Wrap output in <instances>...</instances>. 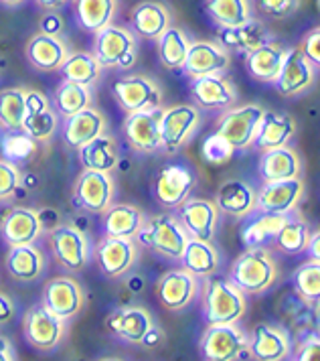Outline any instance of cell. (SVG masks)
<instances>
[{
	"instance_id": "cell-1",
	"label": "cell",
	"mask_w": 320,
	"mask_h": 361,
	"mask_svg": "<svg viewBox=\"0 0 320 361\" xmlns=\"http://www.w3.org/2000/svg\"><path fill=\"white\" fill-rule=\"evenodd\" d=\"M243 295H261L270 290L278 280V264L273 262L270 250L245 247V252L233 262L229 276Z\"/></svg>"
},
{
	"instance_id": "cell-2",
	"label": "cell",
	"mask_w": 320,
	"mask_h": 361,
	"mask_svg": "<svg viewBox=\"0 0 320 361\" xmlns=\"http://www.w3.org/2000/svg\"><path fill=\"white\" fill-rule=\"evenodd\" d=\"M247 311V300L240 288L225 276L211 274L203 282V317L209 325L238 323Z\"/></svg>"
},
{
	"instance_id": "cell-3",
	"label": "cell",
	"mask_w": 320,
	"mask_h": 361,
	"mask_svg": "<svg viewBox=\"0 0 320 361\" xmlns=\"http://www.w3.org/2000/svg\"><path fill=\"white\" fill-rule=\"evenodd\" d=\"M136 244H142L148 250L160 254L168 260H180L185 246L189 242V233L175 214H159L144 219V226L136 233Z\"/></svg>"
},
{
	"instance_id": "cell-4",
	"label": "cell",
	"mask_w": 320,
	"mask_h": 361,
	"mask_svg": "<svg viewBox=\"0 0 320 361\" xmlns=\"http://www.w3.org/2000/svg\"><path fill=\"white\" fill-rule=\"evenodd\" d=\"M94 41V57L101 67L110 69H132L138 59V45L134 33L120 27V25H108L101 31H97Z\"/></svg>"
},
{
	"instance_id": "cell-5",
	"label": "cell",
	"mask_w": 320,
	"mask_h": 361,
	"mask_svg": "<svg viewBox=\"0 0 320 361\" xmlns=\"http://www.w3.org/2000/svg\"><path fill=\"white\" fill-rule=\"evenodd\" d=\"M49 246L55 260L69 272H81L92 262V242L75 226H57L49 233Z\"/></svg>"
},
{
	"instance_id": "cell-6",
	"label": "cell",
	"mask_w": 320,
	"mask_h": 361,
	"mask_svg": "<svg viewBox=\"0 0 320 361\" xmlns=\"http://www.w3.org/2000/svg\"><path fill=\"white\" fill-rule=\"evenodd\" d=\"M201 126V112L191 104H176L160 112V140L166 152H178L189 145Z\"/></svg>"
},
{
	"instance_id": "cell-7",
	"label": "cell",
	"mask_w": 320,
	"mask_h": 361,
	"mask_svg": "<svg viewBox=\"0 0 320 361\" xmlns=\"http://www.w3.org/2000/svg\"><path fill=\"white\" fill-rule=\"evenodd\" d=\"M195 185H197V173L191 164L168 163L156 173L152 180V191L162 207L175 209L185 199L191 197Z\"/></svg>"
},
{
	"instance_id": "cell-8",
	"label": "cell",
	"mask_w": 320,
	"mask_h": 361,
	"mask_svg": "<svg viewBox=\"0 0 320 361\" xmlns=\"http://www.w3.org/2000/svg\"><path fill=\"white\" fill-rule=\"evenodd\" d=\"M199 351L209 361H235L247 353V335L238 323L209 325L201 337Z\"/></svg>"
},
{
	"instance_id": "cell-9",
	"label": "cell",
	"mask_w": 320,
	"mask_h": 361,
	"mask_svg": "<svg viewBox=\"0 0 320 361\" xmlns=\"http://www.w3.org/2000/svg\"><path fill=\"white\" fill-rule=\"evenodd\" d=\"M112 94L122 110L132 112H146L162 108V90L152 78L148 75H128L112 83Z\"/></svg>"
},
{
	"instance_id": "cell-10",
	"label": "cell",
	"mask_w": 320,
	"mask_h": 361,
	"mask_svg": "<svg viewBox=\"0 0 320 361\" xmlns=\"http://www.w3.org/2000/svg\"><path fill=\"white\" fill-rule=\"evenodd\" d=\"M264 112L266 110L259 104H245V106H238V108L231 106L219 118L217 132L235 150H245L254 145V136H256Z\"/></svg>"
},
{
	"instance_id": "cell-11",
	"label": "cell",
	"mask_w": 320,
	"mask_h": 361,
	"mask_svg": "<svg viewBox=\"0 0 320 361\" xmlns=\"http://www.w3.org/2000/svg\"><path fill=\"white\" fill-rule=\"evenodd\" d=\"M116 183L110 173L83 169L73 185V199L81 209L90 214H104L113 203Z\"/></svg>"
},
{
	"instance_id": "cell-12",
	"label": "cell",
	"mask_w": 320,
	"mask_h": 361,
	"mask_svg": "<svg viewBox=\"0 0 320 361\" xmlns=\"http://www.w3.org/2000/svg\"><path fill=\"white\" fill-rule=\"evenodd\" d=\"M23 333L31 347L39 349V351H51L63 341L67 325L63 319L47 311L43 305H35L25 312Z\"/></svg>"
},
{
	"instance_id": "cell-13",
	"label": "cell",
	"mask_w": 320,
	"mask_h": 361,
	"mask_svg": "<svg viewBox=\"0 0 320 361\" xmlns=\"http://www.w3.org/2000/svg\"><path fill=\"white\" fill-rule=\"evenodd\" d=\"M92 260H96L104 276L120 279L138 262V244L130 238L104 235L92 252Z\"/></svg>"
},
{
	"instance_id": "cell-14",
	"label": "cell",
	"mask_w": 320,
	"mask_h": 361,
	"mask_svg": "<svg viewBox=\"0 0 320 361\" xmlns=\"http://www.w3.org/2000/svg\"><path fill=\"white\" fill-rule=\"evenodd\" d=\"M41 305L67 323V321L75 319L83 309L85 293H83L81 284L75 279L57 276V279L49 280L47 284L43 286Z\"/></svg>"
},
{
	"instance_id": "cell-15",
	"label": "cell",
	"mask_w": 320,
	"mask_h": 361,
	"mask_svg": "<svg viewBox=\"0 0 320 361\" xmlns=\"http://www.w3.org/2000/svg\"><path fill=\"white\" fill-rule=\"evenodd\" d=\"M302 195H304L302 177L270 180V183H264L261 189L256 191V209L264 214L286 215L298 209Z\"/></svg>"
},
{
	"instance_id": "cell-16",
	"label": "cell",
	"mask_w": 320,
	"mask_h": 361,
	"mask_svg": "<svg viewBox=\"0 0 320 361\" xmlns=\"http://www.w3.org/2000/svg\"><path fill=\"white\" fill-rule=\"evenodd\" d=\"M175 215L183 224L189 238L211 242L217 233L219 224V209L215 201L209 199H185L178 207H175Z\"/></svg>"
},
{
	"instance_id": "cell-17",
	"label": "cell",
	"mask_w": 320,
	"mask_h": 361,
	"mask_svg": "<svg viewBox=\"0 0 320 361\" xmlns=\"http://www.w3.org/2000/svg\"><path fill=\"white\" fill-rule=\"evenodd\" d=\"M25 104L27 118L23 122V130L37 142H51L61 126L51 99L39 90H25Z\"/></svg>"
},
{
	"instance_id": "cell-18",
	"label": "cell",
	"mask_w": 320,
	"mask_h": 361,
	"mask_svg": "<svg viewBox=\"0 0 320 361\" xmlns=\"http://www.w3.org/2000/svg\"><path fill=\"white\" fill-rule=\"evenodd\" d=\"M231 67V55L221 43L215 41H191L183 71L187 78L201 75H225Z\"/></svg>"
},
{
	"instance_id": "cell-19",
	"label": "cell",
	"mask_w": 320,
	"mask_h": 361,
	"mask_svg": "<svg viewBox=\"0 0 320 361\" xmlns=\"http://www.w3.org/2000/svg\"><path fill=\"white\" fill-rule=\"evenodd\" d=\"M199 293V279L187 268H173L160 276L156 296L166 311H183Z\"/></svg>"
},
{
	"instance_id": "cell-20",
	"label": "cell",
	"mask_w": 320,
	"mask_h": 361,
	"mask_svg": "<svg viewBox=\"0 0 320 361\" xmlns=\"http://www.w3.org/2000/svg\"><path fill=\"white\" fill-rule=\"evenodd\" d=\"M0 235L8 246L35 244L43 235V217L31 207H8L0 217Z\"/></svg>"
},
{
	"instance_id": "cell-21",
	"label": "cell",
	"mask_w": 320,
	"mask_h": 361,
	"mask_svg": "<svg viewBox=\"0 0 320 361\" xmlns=\"http://www.w3.org/2000/svg\"><path fill=\"white\" fill-rule=\"evenodd\" d=\"M160 112L156 110H146V112H132L124 120V138L136 152H156L162 148L160 140Z\"/></svg>"
},
{
	"instance_id": "cell-22",
	"label": "cell",
	"mask_w": 320,
	"mask_h": 361,
	"mask_svg": "<svg viewBox=\"0 0 320 361\" xmlns=\"http://www.w3.org/2000/svg\"><path fill=\"white\" fill-rule=\"evenodd\" d=\"M316 69L319 67L312 66L304 55L300 53L298 47H290L286 61H284L282 71H280V75L273 82V85L278 87V92L284 98L300 96V94H304V92H308L314 85Z\"/></svg>"
},
{
	"instance_id": "cell-23",
	"label": "cell",
	"mask_w": 320,
	"mask_h": 361,
	"mask_svg": "<svg viewBox=\"0 0 320 361\" xmlns=\"http://www.w3.org/2000/svg\"><path fill=\"white\" fill-rule=\"evenodd\" d=\"M191 96L201 110H227L235 106L238 90L225 75H201L191 80Z\"/></svg>"
},
{
	"instance_id": "cell-24",
	"label": "cell",
	"mask_w": 320,
	"mask_h": 361,
	"mask_svg": "<svg viewBox=\"0 0 320 361\" xmlns=\"http://www.w3.org/2000/svg\"><path fill=\"white\" fill-rule=\"evenodd\" d=\"M247 353L259 361L288 360L292 353L288 333L282 327L259 323L252 335H247Z\"/></svg>"
},
{
	"instance_id": "cell-25",
	"label": "cell",
	"mask_w": 320,
	"mask_h": 361,
	"mask_svg": "<svg viewBox=\"0 0 320 361\" xmlns=\"http://www.w3.org/2000/svg\"><path fill=\"white\" fill-rule=\"evenodd\" d=\"M288 49L284 43L268 39L264 41L259 47L245 53V67L250 71V75L261 83H273L278 80L282 66L286 61Z\"/></svg>"
},
{
	"instance_id": "cell-26",
	"label": "cell",
	"mask_w": 320,
	"mask_h": 361,
	"mask_svg": "<svg viewBox=\"0 0 320 361\" xmlns=\"http://www.w3.org/2000/svg\"><path fill=\"white\" fill-rule=\"evenodd\" d=\"M154 325L150 312L142 307H120L108 317L106 327L116 339L132 345H140L146 333Z\"/></svg>"
},
{
	"instance_id": "cell-27",
	"label": "cell",
	"mask_w": 320,
	"mask_h": 361,
	"mask_svg": "<svg viewBox=\"0 0 320 361\" xmlns=\"http://www.w3.org/2000/svg\"><path fill=\"white\" fill-rule=\"evenodd\" d=\"M108 132V120L96 108H85L78 114L63 118V126H61V138L69 148L83 147L85 142L94 140L96 136Z\"/></svg>"
},
{
	"instance_id": "cell-28",
	"label": "cell",
	"mask_w": 320,
	"mask_h": 361,
	"mask_svg": "<svg viewBox=\"0 0 320 361\" xmlns=\"http://www.w3.org/2000/svg\"><path fill=\"white\" fill-rule=\"evenodd\" d=\"M27 61L39 71H59L69 55L67 43L59 35L37 33L27 43Z\"/></svg>"
},
{
	"instance_id": "cell-29",
	"label": "cell",
	"mask_w": 320,
	"mask_h": 361,
	"mask_svg": "<svg viewBox=\"0 0 320 361\" xmlns=\"http://www.w3.org/2000/svg\"><path fill=\"white\" fill-rule=\"evenodd\" d=\"M219 214H227L235 219H243L256 209V189L241 179H229L221 183L215 201Z\"/></svg>"
},
{
	"instance_id": "cell-30",
	"label": "cell",
	"mask_w": 320,
	"mask_h": 361,
	"mask_svg": "<svg viewBox=\"0 0 320 361\" xmlns=\"http://www.w3.org/2000/svg\"><path fill=\"white\" fill-rule=\"evenodd\" d=\"M146 215L130 203H112L101 214V230L104 235L112 238H130L134 240L140 228L144 226Z\"/></svg>"
},
{
	"instance_id": "cell-31",
	"label": "cell",
	"mask_w": 320,
	"mask_h": 361,
	"mask_svg": "<svg viewBox=\"0 0 320 361\" xmlns=\"http://www.w3.org/2000/svg\"><path fill=\"white\" fill-rule=\"evenodd\" d=\"M296 134V122L288 114H278V112H264L261 122L257 126L256 136H254V145L264 150L270 148L288 147L292 136Z\"/></svg>"
},
{
	"instance_id": "cell-32",
	"label": "cell",
	"mask_w": 320,
	"mask_h": 361,
	"mask_svg": "<svg viewBox=\"0 0 320 361\" xmlns=\"http://www.w3.org/2000/svg\"><path fill=\"white\" fill-rule=\"evenodd\" d=\"M257 171H259V177L264 183L292 179V177H300L302 161L288 147L270 148V150H264L259 164H257Z\"/></svg>"
},
{
	"instance_id": "cell-33",
	"label": "cell",
	"mask_w": 320,
	"mask_h": 361,
	"mask_svg": "<svg viewBox=\"0 0 320 361\" xmlns=\"http://www.w3.org/2000/svg\"><path fill=\"white\" fill-rule=\"evenodd\" d=\"M4 266L11 279L18 282H35L45 270V256L35 244L25 246H11Z\"/></svg>"
},
{
	"instance_id": "cell-34",
	"label": "cell",
	"mask_w": 320,
	"mask_h": 361,
	"mask_svg": "<svg viewBox=\"0 0 320 361\" xmlns=\"http://www.w3.org/2000/svg\"><path fill=\"white\" fill-rule=\"evenodd\" d=\"M80 161L83 169H94V171H104V173H113L120 166V148L116 138L108 132L96 136L94 140L85 142L83 147L78 148Z\"/></svg>"
},
{
	"instance_id": "cell-35",
	"label": "cell",
	"mask_w": 320,
	"mask_h": 361,
	"mask_svg": "<svg viewBox=\"0 0 320 361\" xmlns=\"http://www.w3.org/2000/svg\"><path fill=\"white\" fill-rule=\"evenodd\" d=\"M171 23H173L171 11L162 2H154V0L140 2L132 13V25L136 35L150 41H156L171 27Z\"/></svg>"
},
{
	"instance_id": "cell-36",
	"label": "cell",
	"mask_w": 320,
	"mask_h": 361,
	"mask_svg": "<svg viewBox=\"0 0 320 361\" xmlns=\"http://www.w3.org/2000/svg\"><path fill=\"white\" fill-rule=\"evenodd\" d=\"M286 215L264 214V212H257V209L245 215L243 217L245 224L241 226V242H243V246L266 247L268 242H273V238H276L278 230L282 228Z\"/></svg>"
},
{
	"instance_id": "cell-37",
	"label": "cell",
	"mask_w": 320,
	"mask_h": 361,
	"mask_svg": "<svg viewBox=\"0 0 320 361\" xmlns=\"http://www.w3.org/2000/svg\"><path fill=\"white\" fill-rule=\"evenodd\" d=\"M268 39H270V33L266 31L264 23H259L254 17L238 25V27H227V29L219 31V43L223 47L240 51L243 55L259 47Z\"/></svg>"
},
{
	"instance_id": "cell-38",
	"label": "cell",
	"mask_w": 320,
	"mask_h": 361,
	"mask_svg": "<svg viewBox=\"0 0 320 361\" xmlns=\"http://www.w3.org/2000/svg\"><path fill=\"white\" fill-rule=\"evenodd\" d=\"M180 264L197 279H207L211 274H217L221 266V258H219V252L211 246V242L189 238L185 252L180 256Z\"/></svg>"
},
{
	"instance_id": "cell-39",
	"label": "cell",
	"mask_w": 320,
	"mask_h": 361,
	"mask_svg": "<svg viewBox=\"0 0 320 361\" xmlns=\"http://www.w3.org/2000/svg\"><path fill=\"white\" fill-rule=\"evenodd\" d=\"M118 0H73V15L83 31L97 33L113 20Z\"/></svg>"
},
{
	"instance_id": "cell-40",
	"label": "cell",
	"mask_w": 320,
	"mask_h": 361,
	"mask_svg": "<svg viewBox=\"0 0 320 361\" xmlns=\"http://www.w3.org/2000/svg\"><path fill=\"white\" fill-rule=\"evenodd\" d=\"M308 240H310V228H308L304 217L298 214V209H294L286 215L282 228L273 238V244L280 252H284L288 256H298V254L306 252Z\"/></svg>"
},
{
	"instance_id": "cell-41",
	"label": "cell",
	"mask_w": 320,
	"mask_h": 361,
	"mask_svg": "<svg viewBox=\"0 0 320 361\" xmlns=\"http://www.w3.org/2000/svg\"><path fill=\"white\" fill-rule=\"evenodd\" d=\"M101 69L94 53H85V51H78V53H69L63 66L59 67L63 82L80 83L85 87H94L101 75Z\"/></svg>"
},
{
	"instance_id": "cell-42",
	"label": "cell",
	"mask_w": 320,
	"mask_h": 361,
	"mask_svg": "<svg viewBox=\"0 0 320 361\" xmlns=\"http://www.w3.org/2000/svg\"><path fill=\"white\" fill-rule=\"evenodd\" d=\"M94 102L92 96V87H85L80 83L63 82L57 90L55 96L51 99L55 112L59 114V118H69V116L78 114L81 110L90 108Z\"/></svg>"
},
{
	"instance_id": "cell-43",
	"label": "cell",
	"mask_w": 320,
	"mask_h": 361,
	"mask_svg": "<svg viewBox=\"0 0 320 361\" xmlns=\"http://www.w3.org/2000/svg\"><path fill=\"white\" fill-rule=\"evenodd\" d=\"M205 13L219 27H238L252 18L250 0H205Z\"/></svg>"
},
{
	"instance_id": "cell-44",
	"label": "cell",
	"mask_w": 320,
	"mask_h": 361,
	"mask_svg": "<svg viewBox=\"0 0 320 361\" xmlns=\"http://www.w3.org/2000/svg\"><path fill=\"white\" fill-rule=\"evenodd\" d=\"M37 150H39V142L32 140L23 128L0 130V152L4 161L18 166L20 163H29L31 159H35Z\"/></svg>"
},
{
	"instance_id": "cell-45",
	"label": "cell",
	"mask_w": 320,
	"mask_h": 361,
	"mask_svg": "<svg viewBox=\"0 0 320 361\" xmlns=\"http://www.w3.org/2000/svg\"><path fill=\"white\" fill-rule=\"evenodd\" d=\"M156 43H159L160 63L166 69H180L187 59L189 47H191V39L185 35V31H180L176 27H168L156 39Z\"/></svg>"
},
{
	"instance_id": "cell-46",
	"label": "cell",
	"mask_w": 320,
	"mask_h": 361,
	"mask_svg": "<svg viewBox=\"0 0 320 361\" xmlns=\"http://www.w3.org/2000/svg\"><path fill=\"white\" fill-rule=\"evenodd\" d=\"M25 118H27L25 90L23 87L0 90V128L4 130L23 128Z\"/></svg>"
},
{
	"instance_id": "cell-47",
	"label": "cell",
	"mask_w": 320,
	"mask_h": 361,
	"mask_svg": "<svg viewBox=\"0 0 320 361\" xmlns=\"http://www.w3.org/2000/svg\"><path fill=\"white\" fill-rule=\"evenodd\" d=\"M294 288L298 296L308 305H316L320 298V264L319 260H310L302 264L294 274Z\"/></svg>"
},
{
	"instance_id": "cell-48",
	"label": "cell",
	"mask_w": 320,
	"mask_h": 361,
	"mask_svg": "<svg viewBox=\"0 0 320 361\" xmlns=\"http://www.w3.org/2000/svg\"><path fill=\"white\" fill-rule=\"evenodd\" d=\"M201 152H203V159H205L207 163L225 164L233 159L235 148L231 147L219 132H215V134H211V136L205 138V142H203V147H201Z\"/></svg>"
},
{
	"instance_id": "cell-49",
	"label": "cell",
	"mask_w": 320,
	"mask_h": 361,
	"mask_svg": "<svg viewBox=\"0 0 320 361\" xmlns=\"http://www.w3.org/2000/svg\"><path fill=\"white\" fill-rule=\"evenodd\" d=\"M23 183V173L16 164L0 159V201H8L16 195Z\"/></svg>"
},
{
	"instance_id": "cell-50",
	"label": "cell",
	"mask_w": 320,
	"mask_h": 361,
	"mask_svg": "<svg viewBox=\"0 0 320 361\" xmlns=\"http://www.w3.org/2000/svg\"><path fill=\"white\" fill-rule=\"evenodd\" d=\"M254 4L261 15L282 20L292 17L300 8L302 0H254Z\"/></svg>"
},
{
	"instance_id": "cell-51",
	"label": "cell",
	"mask_w": 320,
	"mask_h": 361,
	"mask_svg": "<svg viewBox=\"0 0 320 361\" xmlns=\"http://www.w3.org/2000/svg\"><path fill=\"white\" fill-rule=\"evenodd\" d=\"M300 53L304 55L306 59L312 63L314 67H319L320 63V31L319 29H312L310 33L306 35L302 45L298 47Z\"/></svg>"
},
{
	"instance_id": "cell-52",
	"label": "cell",
	"mask_w": 320,
	"mask_h": 361,
	"mask_svg": "<svg viewBox=\"0 0 320 361\" xmlns=\"http://www.w3.org/2000/svg\"><path fill=\"white\" fill-rule=\"evenodd\" d=\"M319 353H320V341H319V335L314 333V335H310L308 339H304V341L300 343V347L296 349L294 360L314 361V360H319Z\"/></svg>"
},
{
	"instance_id": "cell-53",
	"label": "cell",
	"mask_w": 320,
	"mask_h": 361,
	"mask_svg": "<svg viewBox=\"0 0 320 361\" xmlns=\"http://www.w3.org/2000/svg\"><path fill=\"white\" fill-rule=\"evenodd\" d=\"M61 29H63V18L55 11H49L47 15L41 18V33L61 35Z\"/></svg>"
},
{
	"instance_id": "cell-54",
	"label": "cell",
	"mask_w": 320,
	"mask_h": 361,
	"mask_svg": "<svg viewBox=\"0 0 320 361\" xmlns=\"http://www.w3.org/2000/svg\"><path fill=\"white\" fill-rule=\"evenodd\" d=\"M13 317H15V302H13V298L0 293V325L11 323Z\"/></svg>"
},
{
	"instance_id": "cell-55",
	"label": "cell",
	"mask_w": 320,
	"mask_h": 361,
	"mask_svg": "<svg viewBox=\"0 0 320 361\" xmlns=\"http://www.w3.org/2000/svg\"><path fill=\"white\" fill-rule=\"evenodd\" d=\"M162 339H164L162 331H160L156 325H152V327H150V331L146 333V337L142 339V343L140 345H144V347H148V349H154L156 345L162 343Z\"/></svg>"
},
{
	"instance_id": "cell-56",
	"label": "cell",
	"mask_w": 320,
	"mask_h": 361,
	"mask_svg": "<svg viewBox=\"0 0 320 361\" xmlns=\"http://www.w3.org/2000/svg\"><path fill=\"white\" fill-rule=\"evenodd\" d=\"M16 360V351L13 343L4 337V335H0V361H15Z\"/></svg>"
},
{
	"instance_id": "cell-57",
	"label": "cell",
	"mask_w": 320,
	"mask_h": 361,
	"mask_svg": "<svg viewBox=\"0 0 320 361\" xmlns=\"http://www.w3.org/2000/svg\"><path fill=\"white\" fill-rule=\"evenodd\" d=\"M35 2H37L41 8H45V11H59V8H63L69 0H35Z\"/></svg>"
},
{
	"instance_id": "cell-58",
	"label": "cell",
	"mask_w": 320,
	"mask_h": 361,
	"mask_svg": "<svg viewBox=\"0 0 320 361\" xmlns=\"http://www.w3.org/2000/svg\"><path fill=\"white\" fill-rule=\"evenodd\" d=\"M306 250L310 252L312 260H319V231H310V240H308Z\"/></svg>"
},
{
	"instance_id": "cell-59",
	"label": "cell",
	"mask_w": 320,
	"mask_h": 361,
	"mask_svg": "<svg viewBox=\"0 0 320 361\" xmlns=\"http://www.w3.org/2000/svg\"><path fill=\"white\" fill-rule=\"evenodd\" d=\"M25 0H0V4H6V6H18L23 4Z\"/></svg>"
},
{
	"instance_id": "cell-60",
	"label": "cell",
	"mask_w": 320,
	"mask_h": 361,
	"mask_svg": "<svg viewBox=\"0 0 320 361\" xmlns=\"http://www.w3.org/2000/svg\"><path fill=\"white\" fill-rule=\"evenodd\" d=\"M0 130H2V128H0Z\"/></svg>"
}]
</instances>
